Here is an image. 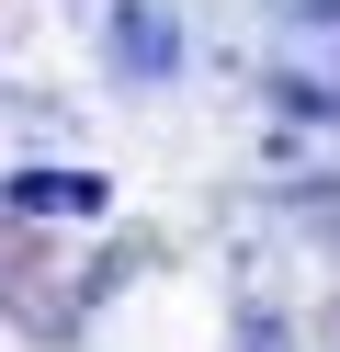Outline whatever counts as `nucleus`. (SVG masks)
Instances as JSON below:
<instances>
[{"label":"nucleus","mask_w":340,"mask_h":352,"mask_svg":"<svg viewBox=\"0 0 340 352\" xmlns=\"http://www.w3.org/2000/svg\"><path fill=\"white\" fill-rule=\"evenodd\" d=\"M102 69L125 80V91L181 80V23L159 12V0H113V23H102Z\"/></svg>","instance_id":"1"},{"label":"nucleus","mask_w":340,"mask_h":352,"mask_svg":"<svg viewBox=\"0 0 340 352\" xmlns=\"http://www.w3.org/2000/svg\"><path fill=\"white\" fill-rule=\"evenodd\" d=\"M0 205H12V216H57V228H80V216L113 205V182H102V170H12Z\"/></svg>","instance_id":"2"}]
</instances>
